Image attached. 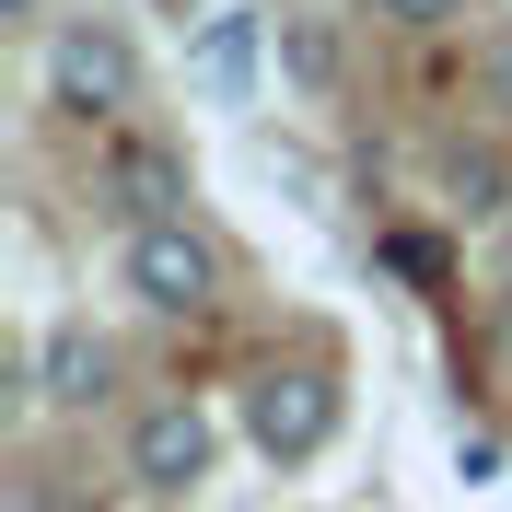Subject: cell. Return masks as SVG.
Here are the masks:
<instances>
[{"instance_id":"obj_1","label":"cell","mask_w":512,"mask_h":512,"mask_svg":"<svg viewBox=\"0 0 512 512\" xmlns=\"http://www.w3.org/2000/svg\"><path fill=\"white\" fill-rule=\"evenodd\" d=\"M47 105L82 128H128V105H140V47H128L117 24H59L47 35Z\"/></svg>"},{"instance_id":"obj_2","label":"cell","mask_w":512,"mask_h":512,"mask_svg":"<svg viewBox=\"0 0 512 512\" xmlns=\"http://www.w3.org/2000/svg\"><path fill=\"white\" fill-rule=\"evenodd\" d=\"M245 443L268 454V466L326 454V443H338V384H326L315 361H268V373H245Z\"/></svg>"},{"instance_id":"obj_3","label":"cell","mask_w":512,"mask_h":512,"mask_svg":"<svg viewBox=\"0 0 512 512\" xmlns=\"http://www.w3.org/2000/svg\"><path fill=\"white\" fill-rule=\"evenodd\" d=\"M210 466H222V419L198 408V396H152V408L128 419V478L152 489V501H187Z\"/></svg>"},{"instance_id":"obj_4","label":"cell","mask_w":512,"mask_h":512,"mask_svg":"<svg viewBox=\"0 0 512 512\" xmlns=\"http://www.w3.org/2000/svg\"><path fill=\"white\" fill-rule=\"evenodd\" d=\"M117 280L152 303V315H210L222 303V245L198 222H163V233H128L117 245Z\"/></svg>"},{"instance_id":"obj_5","label":"cell","mask_w":512,"mask_h":512,"mask_svg":"<svg viewBox=\"0 0 512 512\" xmlns=\"http://www.w3.org/2000/svg\"><path fill=\"white\" fill-rule=\"evenodd\" d=\"M94 198L117 210L128 233H163V222H187V152H175V140H140V128H117V152H105Z\"/></svg>"},{"instance_id":"obj_6","label":"cell","mask_w":512,"mask_h":512,"mask_svg":"<svg viewBox=\"0 0 512 512\" xmlns=\"http://www.w3.org/2000/svg\"><path fill=\"white\" fill-rule=\"evenodd\" d=\"M105 396H117V338H94L82 315H59L35 338V408L82 419V408H105Z\"/></svg>"},{"instance_id":"obj_7","label":"cell","mask_w":512,"mask_h":512,"mask_svg":"<svg viewBox=\"0 0 512 512\" xmlns=\"http://www.w3.org/2000/svg\"><path fill=\"white\" fill-rule=\"evenodd\" d=\"M187 82L198 94H245L256 82V12H210V24H198V47H187Z\"/></svg>"},{"instance_id":"obj_8","label":"cell","mask_w":512,"mask_h":512,"mask_svg":"<svg viewBox=\"0 0 512 512\" xmlns=\"http://www.w3.org/2000/svg\"><path fill=\"white\" fill-rule=\"evenodd\" d=\"M443 198L466 210V222H501V210H512V152H501V140H454V152H443Z\"/></svg>"},{"instance_id":"obj_9","label":"cell","mask_w":512,"mask_h":512,"mask_svg":"<svg viewBox=\"0 0 512 512\" xmlns=\"http://www.w3.org/2000/svg\"><path fill=\"white\" fill-rule=\"evenodd\" d=\"M280 70L303 94H326V82H338V24H326V12H280Z\"/></svg>"},{"instance_id":"obj_10","label":"cell","mask_w":512,"mask_h":512,"mask_svg":"<svg viewBox=\"0 0 512 512\" xmlns=\"http://www.w3.org/2000/svg\"><path fill=\"white\" fill-rule=\"evenodd\" d=\"M373 24H396V35H443V24H466V0H361Z\"/></svg>"},{"instance_id":"obj_11","label":"cell","mask_w":512,"mask_h":512,"mask_svg":"<svg viewBox=\"0 0 512 512\" xmlns=\"http://www.w3.org/2000/svg\"><path fill=\"white\" fill-rule=\"evenodd\" d=\"M384 256H396L408 280H443V245H431V233H396V245H384Z\"/></svg>"},{"instance_id":"obj_12","label":"cell","mask_w":512,"mask_h":512,"mask_svg":"<svg viewBox=\"0 0 512 512\" xmlns=\"http://www.w3.org/2000/svg\"><path fill=\"white\" fill-rule=\"evenodd\" d=\"M489 105H501V117H512V35H501V47H489Z\"/></svg>"},{"instance_id":"obj_13","label":"cell","mask_w":512,"mask_h":512,"mask_svg":"<svg viewBox=\"0 0 512 512\" xmlns=\"http://www.w3.org/2000/svg\"><path fill=\"white\" fill-rule=\"evenodd\" d=\"M0 24H47V0H0Z\"/></svg>"}]
</instances>
